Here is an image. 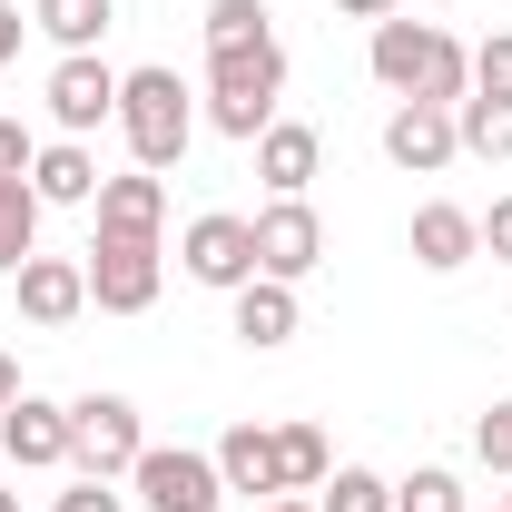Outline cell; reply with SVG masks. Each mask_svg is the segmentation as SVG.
Segmentation results:
<instances>
[{
	"label": "cell",
	"instance_id": "8",
	"mask_svg": "<svg viewBox=\"0 0 512 512\" xmlns=\"http://www.w3.org/2000/svg\"><path fill=\"white\" fill-rule=\"evenodd\" d=\"M50 119H60L69 138H89L99 119H119V69L99 60V50H69V60L50 69Z\"/></svg>",
	"mask_w": 512,
	"mask_h": 512
},
{
	"label": "cell",
	"instance_id": "13",
	"mask_svg": "<svg viewBox=\"0 0 512 512\" xmlns=\"http://www.w3.org/2000/svg\"><path fill=\"white\" fill-rule=\"evenodd\" d=\"M316 168H325V138H316V128L276 119L266 138H256V178H266L276 197H306V188H316Z\"/></svg>",
	"mask_w": 512,
	"mask_h": 512
},
{
	"label": "cell",
	"instance_id": "2",
	"mask_svg": "<svg viewBox=\"0 0 512 512\" xmlns=\"http://www.w3.org/2000/svg\"><path fill=\"white\" fill-rule=\"evenodd\" d=\"M276 89H286V50L256 40V50H207V119L227 138H266L276 128Z\"/></svg>",
	"mask_w": 512,
	"mask_h": 512
},
{
	"label": "cell",
	"instance_id": "4",
	"mask_svg": "<svg viewBox=\"0 0 512 512\" xmlns=\"http://www.w3.org/2000/svg\"><path fill=\"white\" fill-rule=\"evenodd\" d=\"M138 453L148 444H138V404H128V394H79V404H69V463H79V473L109 483Z\"/></svg>",
	"mask_w": 512,
	"mask_h": 512
},
{
	"label": "cell",
	"instance_id": "3",
	"mask_svg": "<svg viewBox=\"0 0 512 512\" xmlns=\"http://www.w3.org/2000/svg\"><path fill=\"white\" fill-rule=\"evenodd\" d=\"M119 128H128V148H138L148 178L178 168L188 138H197V109H188V89H178V69H128L119 79Z\"/></svg>",
	"mask_w": 512,
	"mask_h": 512
},
{
	"label": "cell",
	"instance_id": "36",
	"mask_svg": "<svg viewBox=\"0 0 512 512\" xmlns=\"http://www.w3.org/2000/svg\"><path fill=\"white\" fill-rule=\"evenodd\" d=\"M503 512H512V493H503Z\"/></svg>",
	"mask_w": 512,
	"mask_h": 512
},
{
	"label": "cell",
	"instance_id": "22",
	"mask_svg": "<svg viewBox=\"0 0 512 512\" xmlns=\"http://www.w3.org/2000/svg\"><path fill=\"white\" fill-rule=\"evenodd\" d=\"M276 473H286V493H306V483H325V473H335V453H325L316 424H286V434H276Z\"/></svg>",
	"mask_w": 512,
	"mask_h": 512
},
{
	"label": "cell",
	"instance_id": "19",
	"mask_svg": "<svg viewBox=\"0 0 512 512\" xmlns=\"http://www.w3.org/2000/svg\"><path fill=\"white\" fill-rule=\"evenodd\" d=\"M30 256H40V188L0 178V276H20Z\"/></svg>",
	"mask_w": 512,
	"mask_h": 512
},
{
	"label": "cell",
	"instance_id": "16",
	"mask_svg": "<svg viewBox=\"0 0 512 512\" xmlns=\"http://www.w3.org/2000/svg\"><path fill=\"white\" fill-rule=\"evenodd\" d=\"M473 256H483V217H463V207H414V266L453 276V266H473Z\"/></svg>",
	"mask_w": 512,
	"mask_h": 512
},
{
	"label": "cell",
	"instance_id": "18",
	"mask_svg": "<svg viewBox=\"0 0 512 512\" xmlns=\"http://www.w3.org/2000/svg\"><path fill=\"white\" fill-rule=\"evenodd\" d=\"M237 335H247L256 355H266V345H286V335H296V286L247 276V286H237Z\"/></svg>",
	"mask_w": 512,
	"mask_h": 512
},
{
	"label": "cell",
	"instance_id": "11",
	"mask_svg": "<svg viewBox=\"0 0 512 512\" xmlns=\"http://www.w3.org/2000/svg\"><path fill=\"white\" fill-rule=\"evenodd\" d=\"M0 453H10L20 473H40V463H69V404H40V394H20V404L0 414Z\"/></svg>",
	"mask_w": 512,
	"mask_h": 512
},
{
	"label": "cell",
	"instance_id": "6",
	"mask_svg": "<svg viewBox=\"0 0 512 512\" xmlns=\"http://www.w3.org/2000/svg\"><path fill=\"white\" fill-rule=\"evenodd\" d=\"M89 296L109 316H148L158 306V237H99L89 247Z\"/></svg>",
	"mask_w": 512,
	"mask_h": 512
},
{
	"label": "cell",
	"instance_id": "20",
	"mask_svg": "<svg viewBox=\"0 0 512 512\" xmlns=\"http://www.w3.org/2000/svg\"><path fill=\"white\" fill-rule=\"evenodd\" d=\"M109 20H119V0H30V30H50L60 50H99Z\"/></svg>",
	"mask_w": 512,
	"mask_h": 512
},
{
	"label": "cell",
	"instance_id": "26",
	"mask_svg": "<svg viewBox=\"0 0 512 512\" xmlns=\"http://www.w3.org/2000/svg\"><path fill=\"white\" fill-rule=\"evenodd\" d=\"M473 89H483V99H512V30H493V40L473 50Z\"/></svg>",
	"mask_w": 512,
	"mask_h": 512
},
{
	"label": "cell",
	"instance_id": "12",
	"mask_svg": "<svg viewBox=\"0 0 512 512\" xmlns=\"http://www.w3.org/2000/svg\"><path fill=\"white\" fill-rule=\"evenodd\" d=\"M217 483L247 493V503H276V493H286V473H276V434L227 424V434H217Z\"/></svg>",
	"mask_w": 512,
	"mask_h": 512
},
{
	"label": "cell",
	"instance_id": "17",
	"mask_svg": "<svg viewBox=\"0 0 512 512\" xmlns=\"http://www.w3.org/2000/svg\"><path fill=\"white\" fill-rule=\"evenodd\" d=\"M30 188H40V207H89V197H99V158H89L79 138H60V148L30 158Z\"/></svg>",
	"mask_w": 512,
	"mask_h": 512
},
{
	"label": "cell",
	"instance_id": "33",
	"mask_svg": "<svg viewBox=\"0 0 512 512\" xmlns=\"http://www.w3.org/2000/svg\"><path fill=\"white\" fill-rule=\"evenodd\" d=\"M335 10H345V20H394L404 0H335Z\"/></svg>",
	"mask_w": 512,
	"mask_h": 512
},
{
	"label": "cell",
	"instance_id": "14",
	"mask_svg": "<svg viewBox=\"0 0 512 512\" xmlns=\"http://www.w3.org/2000/svg\"><path fill=\"white\" fill-rule=\"evenodd\" d=\"M89 306V266H69V256H30L20 266V316L30 325H69Z\"/></svg>",
	"mask_w": 512,
	"mask_h": 512
},
{
	"label": "cell",
	"instance_id": "29",
	"mask_svg": "<svg viewBox=\"0 0 512 512\" xmlns=\"http://www.w3.org/2000/svg\"><path fill=\"white\" fill-rule=\"evenodd\" d=\"M128 493H109V483H99V473H89V483H79V493H60V512H119Z\"/></svg>",
	"mask_w": 512,
	"mask_h": 512
},
{
	"label": "cell",
	"instance_id": "27",
	"mask_svg": "<svg viewBox=\"0 0 512 512\" xmlns=\"http://www.w3.org/2000/svg\"><path fill=\"white\" fill-rule=\"evenodd\" d=\"M473 453H483L493 473H512V404H493V414L473 424Z\"/></svg>",
	"mask_w": 512,
	"mask_h": 512
},
{
	"label": "cell",
	"instance_id": "21",
	"mask_svg": "<svg viewBox=\"0 0 512 512\" xmlns=\"http://www.w3.org/2000/svg\"><path fill=\"white\" fill-rule=\"evenodd\" d=\"M453 138H463L473 158H493V168H503V158H512V99H483V89H473V99L453 109Z\"/></svg>",
	"mask_w": 512,
	"mask_h": 512
},
{
	"label": "cell",
	"instance_id": "1",
	"mask_svg": "<svg viewBox=\"0 0 512 512\" xmlns=\"http://www.w3.org/2000/svg\"><path fill=\"white\" fill-rule=\"evenodd\" d=\"M375 79L394 89V99L463 109V99H473V50L444 40L434 20H375Z\"/></svg>",
	"mask_w": 512,
	"mask_h": 512
},
{
	"label": "cell",
	"instance_id": "15",
	"mask_svg": "<svg viewBox=\"0 0 512 512\" xmlns=\"http://www.w3.org/2000/svg\"><path fill=\"white\" fill-rule=\"evenodd\" d=\"M89 207H99V237H158V227H168V188H158L148 168H138V178H99Z\"/></svg>",
	"mask_w": 512,
	"mask_h": 512
},
{
	"label": "cell",
	"instance_id": "7",
	"mask_svg": "<svg viewBox=\"0 0 512 512\" xmlns=\"http://www.w3.org/2000/svg\"><path fill=\"white\" fill-rule=\"evenodd\" d=\"M247 227H256V276H276V286H296V276L325 256V227H316L306 197H276L266 217H247Z\"/></svg>",
	"mask_w": 512,
	"mask_h": 512
},
{
	"label": "cell",
	"instance_id": "32",
	"mask_svg": "<svg viewBox=\"0 0 512 512\" xmlns=\"http://www.w3.org/2000/svg\"><path fill=\"white\" fill-rule=\"evenodd\" d=\"M10 404H20V355L0 345V414H10Z\"/></svg>",
	"mask_w": 512,
	"mask_h": 512
},
{
	"label": "cell",
	"instance_id": "23",
	"mask_svg": "<svg viewBox=\"0 0 512 512\" xmlns=\"http://www.w3.org/2000/svg\"><path fill=\"white\" fill-rule=\"evenodd\" d=\"M256 40H276L266 30V0H217L207 10V50H256Z\"/></svg>",
	"mask_w": 512,
	"mask_h": 512
},
{
	"label": "cell",
	"instance_id": "28",
	"mask_svg": "<svg viewBox=\"0 0 512 512\" xmlns=\"http://www.w3.org/2000/svg\"><path fill=\"white\" fill-rule=\"evenodd\" d=\"M30 158H40V148H30V128L0 119V178H30Z\"/></svg>",
	"mask_w": 512,
	"mask_h": 512
},
{
	"label": "cell",
	"instance_id": "9",
	"mask_svg": "<svg viewBox=\"0 0 512 512\" xmlns=\"http://www.w3.org/2000/svg\"><path fill=\"white\" fill-rule=\"evenodd\" d=\"M178 256H188L197 286H227V296H237V286L256 276V227H247V217H197Z\"/></svg>",
	"mask_w": 512,
	"mask_h": 512
},
{
	"label": "cell",
	"instance_id": "5",
	"mask_svg": "<svg viewBox=\"0 0 512 512\" xmlns=\"http://www.w3.org/2000/svg\"><path fill=\"white\" fill-rule=\"evenodd\" d=\"M128 483H138V503L148 512H217V453H188V444H168V453H138L128 463Z\"/></svg>",
	"mask_w": 512,
	"mask_h": 512
},
{
	"label": "cell",
	"instance_id": "25",
	"mask_svg": "<svg viewBox=\"0 0 512 512\" xmlns=\"http://www.w3.org/2000/svg\"><path fill=\"white\" fill-rule=\"evenodd\" d=\"M394 512H463V483H453L444 463H424L414 483H394Z\"/></svg>",
	"mask_w": 512,
	"mask_h": 512
},
{
	"label": "cell",
	"instance_id": "34",
	"mask_svg": "<svg viewBox=\"0 0 512 512\" xmlns=\"http://www.w3.org/2000/svg\"><path fill=\"white\" fill-rule=\"evenodd\" d=\"M256 512H316V503H256Z\"/></svg>",
	"mask_w": 512,
	"mask_h": 512
},
{
	"label": "cell",
	"instance_id": "10",
	"mask_svg": "<svg viewBox=\"0 0 512 512\" xmlns=\"http://www.w3.org/2000/svg\"><path fill=\"white\" fill-rule=\"evenodd\" d=\"M453 148H463V138H453V109H434V99H404V109L384 119V158L414 168V178H434Z\"/></svg>",
	"mask_w": 512,
	"mask_h": 512
},
{
	"label": "cell",
	"instance_id": "24",
	"mask_svg": "<svg viewBox=\"0 0 512 512\" xmlns=\"http://www.w3.org/2000/svg\"><path fill=\"white\" fill-rule=\"evenodd\" d=\"M316 512H394V483H375V473L345 463V473H325V503Z\"/></svg>",
	"mask_w": 512,
	"mask_h": 512
},
{
	"label": "cell",
	"instance_id": "31",
	"mask_svg": "<svg viewBox=\"0 0 512 512\" xmlns=\"http://www.w3.org/2000/svg\"><path fill=\"white\" fill-rule=\"evenodd\" d=\"M20 30H30V20H20V0H0V60H20Z\"/></svg>",
	"mask_w": 512,
	"mask_h": 512
},
{
	"label": "cell",
	"instance_id": "30",
	"mask_svg": "<svg viewBox=\"0 0 512 512\" xmlns=\"http://www.w3.org/2000/svg\"><path fill=\"white\" fill-rule=\"evenodd\" d=\"M483 247L512 266V197H493V217H483Z\"/></svg>",
	"mask_w": 512,
	"mask_h": 512
},
{
	"label": "cell",
	"instance_id": "35",
	"mask_svg": "<svg viewBox=\"0 0 512 512\" xmlns=\"http://www.w3.org/2000/svg\"><path fill=\"white\" fill-rule=\"evenodd\" d=\"M0 512H20V493H0Z\"/></svg>",
	"mask_w": 512,
	"mask_h": 512
}]
</instances>
